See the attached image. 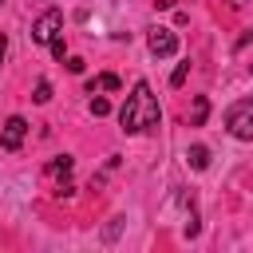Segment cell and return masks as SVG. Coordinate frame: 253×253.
<instances>
[{
	"instance_id": "1",
	"label": "cell",
	"mask_w": 253,
	"mask_h": 253,
	"mask_svg": "<svg viewBox=\"0 0 253 253\" xmlns=\"http://www.w3.org/2000/svg\"><path fill=\"white\" fill-rule=\"evenodd\" d=\"M158 119H162V107H158V95L150 91V83H146V79H138V83L130 87V95H126V103L119 107V126H123L126 134H142V130H150V126H158Z\"/></svg>"
},
{
	"instance_id": "2",
	"label": "cell",
	"mask_w": 253,
	"mask_h": 253,
	"mask_svg": "<svg viewBox=\"0 0 253 253\" xmlns=\"http://www.w3.org/2000/svg\"><path fill=\"white\" fill-rule=\"evenodd\" d=\"M225 130L241 142H253V99H241L225 111Z\"/></svg>"
},
{
	"instance_id": "3",
	"label": "cell",
	"mask_w": 253,
	"mask_h": 253,
	"mask_svg": "<svg viewBox=\"0 0 253 253\" xmlns=\"http://www.w3.org/2000/svg\"><path fill=\"white\" fill-rule=\"evenodd\" d=\"M55 36H63V12H59V8H47V12L32 24V40H36V43H51Z\"/></svg>"
},
{
	"instance_id": "4",
	"label": "cell",
	"mask_w": 253,
	"mask_h": 253,
	"mask_svg": "<svg viewBox=\"0 0 253 253\" xmlns=\"http://www.w3.org/2000/svg\"><path fill=\"white\" fill-rule=\"evenodd\" d=\"M146 47H150V55L166 59V55H174V51H178V36H174L170 28H150V36H146Z\"/></svg>"
},
{
	"instance_id": "5",
	"label": "cell",
	"mask_w": 253,
	"mask_h": 253,
	"mask_svg": "<svg viewBox=\"0 0 253 253\" xmlns=\"http://www.w3.org/2000/svg\"><path fill=\"white\" fill-rule=\"evenodd\" d=\"M24 134H28V119L24 115H12L4 123V130H0V146L4 150H20L24 146Z\"/></svg>"
},
{
	"instance_id": "6",
	"label": "cell",
	"mask_w": 253,
	"mask_h": 253,
	"mask_svg": "<svg viewBox=\"0 0 253 253\" xmlns=\"http://www.w3.org/2000/svg\"><path fill=\"white\" fill-rule=\"evenodd\" d=\"M71 166H75V162H71L67 154H59V158H51V162H47V174H51V178H63V182L55 186V194H59V198H67V194H71V182H67Z\"/></svg>"
},
{
	"instance_id": "7",
	"label": "cell",
	"mask_w": 253,
	"mask_h": 253,
	"mask_svg": "<svg viewBox=\"0 0 253 253\" xmlns=\"http://www.w3.org/2000/svg\"><path fill=\"white\" fill-rule=\"evenodd\" d=\"M119 87H123V83H119V75H111V71L87 83V91H91V95H95V91H119Z\"/></svg>"
},
{
	"instance_id": "8",
	"label": "cell",
	"mask_w": 253,
	"mask_h": 253,
	"mask_svg": "<svg viewBox=\"0 0 253 253\" xmlns=\"http://www.w3.org/2000/svg\"><path fill=\"white\" fill-rule=\"evenodd\" d=\"M186 162H190L194 170H206V166H210V150H206V146H190V150H186Z\"/></svg>"
},
{
	"instance_id": "9",
	"label": "cell",
	"mask_w": 253,
	"mask_h": 253,
	"mask_svg": "<svg viewBox=\"0 0 253 253\" xmlns=\"http://www.w3.org/2000/svg\"><path fill=\"white\" fill-rule=\"evenodd\" d=\"M206 115H210V99H206V95H198V99H194V115H190V123H194V126H202V123H206Z\"/></svg>"
},
{
	"instance_id": "10",
	"label": "cell",
	"mask_w": 253,
	"mask_h": 253,
	"mask_svg": "<svg viewBox=\"0 0 253 253\" xmlns=\"http://www.w3.org/2000/svg\"><path fill=\"white\" fill-rule=\"evenodd\" d=\"M87 111H91L95 119H103V115H111V103H107V99L99 95V99H91V103H87Z\"/></svg>"
},
{
	"instance_id": "11",
	"label": "cell",
	"mask_w": 253,
	"mask_h": 253,
	"mask_svg": "<svg viewBox=\"0 0 253 253\" xmlns=\"http://www.w3.org/2000/svg\"><path fill=\"white\" fill-rule=\"evenodd\" d=\"M32 99H36V103H47V99H51V83H47V79H40V83H36V95H32Z\"/></svg>"
},
{
	"instance_id": "12",
	"label": "cell",
	"mask_w": 253,
	"mask_h": 253,
	"mask_svg": "<svg viewBox=\"0 0 253 253\" xmlns=\"http://www.w3.org/2000/svg\"><path fill=\"white\" fill-rule=\"evenodd\" d=\"M186 75H190V63H178V67H174V75H170V83H174V87H182V83H186Z\"/></svg>"
},
{
	"instance_id": "13",
	"label": "cell",
	"mask_w": 253,
	"mask_h": 253,
	"mask_svg": "<svg viewBox=\"0 0 253 253\" xmlns=\"http://www.w3.org/2000/svg\"><path fill=\"white\" fill-rule=\"evenodd\" d=\"M47 47H51V55H55V59H63V51H67V47H63V36H55Z\"/></svg>"
},
{
	"instance_id": "14",
	"label": "cell",
	"mask_w": 253,
	"mask_h": 253,
	"mask_svg": "<svg viewBox=\"0 0 253 253\" xmlns=\"http://www.w3.org/2000/svg\"><path fill=\"white\" fill-rule=\"evenodd\" d=\"M67 71H75V75H79V71H83V59H79V55H71V59H67Z\"/></svg>"
},
{
	"instance_id": "15",
	"label": "cell",
	"mask_w": 253,
	"mask_h": 253,
	"mask_svg": "<svg viewBox=\"0 0 253 253\" xmlns=\"http://www.w3.org/2000/svg\"><path fill=\"white\" fill-rule=\"evenodd\" d=\"M4 47H8V40H4V36H0V63H4Z\"/></svg>"
}]
</instances>
